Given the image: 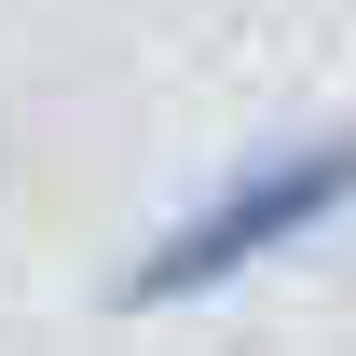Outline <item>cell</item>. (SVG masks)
<instances>
[{
    "label": "cell",
    "mask_w": 356,
    "mask_h": 356,
    "mask_svg": "<svg viewBox=\"0 0 356 356\" xmlns=\"http://www.w3.org/2000/svg\"><path fill=\"white\" fill-rule=\"evenodd\" d=\"M329 206H356V137H315V151H288V165H247L220 206H192V220H178L165 247L124 274V302H192V288H233L247 261L302 247Z\"/></svg>",
    "instance_id": "1"
}]
</instances>
